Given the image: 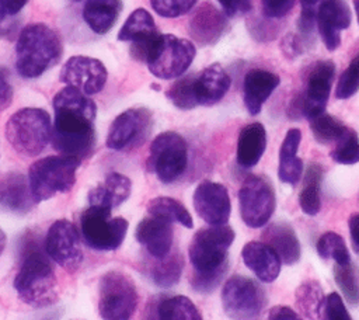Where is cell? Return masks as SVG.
<instances>
[{
    "instance_id": "cell-42",
    "label": "cell",
    "mask_w": 359,
    "mask_h": 320,
    "mask_svg": "<svg viewBox=\"0 0 359 320\" xmlns=\"http://www.w3.org/2000/svg\"><path fill=\"white\" fill-rule=\"evenodd\" d=\"M229 265H224L222 268L213 269V271H194L192 276H191V285L192 288L199 292V293H210L212 291H215L219 284L222 282V279L224 278L226 272H227Z\"/></svg>"
},
{
    "instance_id": "cell-19",
    "label": "cell",
    "mask_w": 359,
    "mask_h": 320,
    "mask_svg": "<svg viewBox=\"0 0 359 320\" xmlns=\"http://www.w3.org/2000/svg\"><path fill=\"white\" fill-rule=\"evenodd\" d=\"M226 28V15L210 3H202L189 18V34L202 46L216 44Z\"/></svg>"
},
{
    "instance_id": "cell-9",
    "label": "cell",
    "mask_w": 359,
    "mask_h": 320,
    "mask_svg": "<svg viewBox=\"0 0 359 320\" xmlns=\"http://www.w3.org/2000/svg\"><path fill=\"white\" fill-rule=\"evenodd\" d=\"M109 208L90 205L80 216L81 234L86 244L94 250L112 251L121 247L128 232V220L112 218Z\"/></svg>"
},
{
    "instance_id": "cell-26",
    "label": "cell",
    "mask_w": 359,
    "mask_h": 320,
    "mask_svg": "<svg viewBox=\"0 0 359 320\" xmlns=\"http://www.w3.org/2000/svg\"><path fill=\"white\" fill-rule=\"evenodd\" d=\"M262 241L271 246L287 265L296 264L300 260V241L293 227L285 222H275L266 226L262 232Z\"/></svg>"
},
{
    "instance_id": "cell-53",
    "label": "cell",
    "mask_w": 359,
    "mask_h": 320,
    "mask_svg": "<svg viewBox=\"0 0 359 320\" xmlns=\"http://www.w3.org/2000/svg\"><path fill=\"white\" fill-rule=\"evenodd\" d=\"M6 243H7V237H6L4 232L0 229V255H1L3 250H4V247H6Z\"/></svg>"
},
{
    "instance_id": "cell-1",
    "label": "cell",
    "mask_w": 359,
    "mask_h": 320,
    "mask_svg": "<svg viewBox=\"0 0 359 320\" xmlns=\"http://www.w3.org/2000/svg\"><path fill=\"white\" fill-rule=\"evenodd\" d=\"M55 122L52 128L53 147L66 156L83 161L95 147L94 121L95 102L80 90L66 86L53 97Z\"/></svg>"
},
{
    "instance_id": "cell-13",
    "label": "cell",
    "mask_w": 359,
    "mask_h": 320,
    "mask_svg": "<svg viewBox=\"0 0 359 320\" xmlns=\"http://www.w3.org/2000/svg\"><path fill=\"white\" fill-rule=\"evenodd\" d=\"M153 129V115L147 108H129L111 124L107 146L118 152H129L142 146Z\"/></svg>"
},
{
    "instance_id": "cell-21",
    "label": "cell",
    "mask_w": 359,
    "mask_h": 320,
    "mask_svg": "<svg viewBox=\"0 0 359 320\" xmlns=\"http://www.w3.org/2000/svg\"><path fill=\"white\" fill-rule=\"evenodd\" d=\"M231 79L227 72L213 63L205 67L201 73L194 74V94L198 105H215L229 91Z\"/></svg>"
},
{
    "instance_id": "cell-2",
    "label": "cell",
    "mask_w": 359,
    "mask_h": 320,
    "mask_svg": "<svg viewBox=\"0 0 359 320\" xmlns=\"http://www.w3.org/2000/svg\"><path fill=\"white\" fill-rule=\"evenodd\" d=\"M49 258L36 243L25 244L14 289L20 299L32 307H45L57 300V278Z\"/></svg>"
},
{
    "instance_id": "cell-40",
    "label": "cell",
    "mask_w": 359,
    "mask_h": 320,
    "mask_svg": "<svg viewBox=\"0 0 359 320\" xmlns=\"http://www.w3.org/2000/svg\"><path fill=\"white\" fill-rule=\"evenodd\" d=\"M167 98L180 109H192L195 108L196 100L194 94V74H188L175 80L170 88L165 91Z\"/></svg>"
},
{
    "instance_id": "cell-25",
    "label": "cell",
    "mask_w": 359,
    "mask_h": 320,
    "mask_svg": "<svg viewBox=\"0 0 359 320\" xmlns=\"http://www.w3.org/2000/svg\"><path fill=\"white\" fill-rule=\"evenodd\" d=\"M132 191V181L129 177L112 171L105 175L104 181L95 185L88 192L90 205L105 206L114 209L123 204Z\"/></svg>"
},
{
    "instance_id": "cell-20",
    "label": "cell",
    "mask_w": 359,
    "mask_h": 320,
    "mask_svg": "<svg viewBox=\"0 0 359 320\" xmlns=\"http://www.w3.org/2000/svg\"><path fill=\"white\" fill-rule=\"evenodd\" d=\"M135 237L150 255L154 258H163L170 254L172 246L171 222L150 215L137 223Z\"/></svg>"
},
{
    "instance_id": "cell-3",
    "label": "cell",
    "mask_w": 359,
    "mask_h": 320,
    "mask_svg": "<svg viewBox=\"0 0 359 320\" xmlns=\"http://www.w3.org/2000/svg\"><path fill=\"white\" fill-rule=\"evenodd\" d=\"M63 53L59 35L46 24L25 27L15 45V69L25 79H36L53 67Z\"/></svg>"
},
{
    "instance_id": "cell-48",
    "label": "cell",
    "mask_w": 359,
    "mask_h": 320,
    "mask_svg": "<svg viewBox=\"0 0 359 320\" xmlns=\"http://www.w3.org/2000/svg\"><path fill=\"white\" fill-rule=\"evenodd\" d=\"M224 10L226 15L233 17L251 10V0H217Z\"/></svg>"
},
{
    "instance_id": "cell-45",
    "label": "cell",
    "mask_w": 359,
    "mask_h": 320,
    "mask_svg": "<svg viewBox=\"0 0 359 320\" xmlns=\"http://www.w3.org/2000/svg\"><path fill=\"white\" fill-rule=\"evenodd\" d=\"M321 319L327 320H351V314L348 313L342 298L337 292H331L324 296Z\"/></svg>"
},
{
    "instance_id": "cell-41",
    "label": "cell",
    "mask_w": 359,
    "mask_h": 320,
    "mask_svg": "<svg viewBox=\"0 0 359 320\" xmlns=\"http://www.w3.org/2000/svg\"><path fill=\"white\" fill-rule=\"evenodd\" d=\"M359 91V53L351 60L348 67L339 76L335 88L338 100H346Z\"/></svg>"
},
{
    "instance_id": "cell-4",
    "label": "cell",
    "mask_w": 359,
    "mask_h": 320,
    "mask_svg": "<svg viewBox=\"0 0 359 320\" xmlns=\"http://www.w3.org/2000/svg\"><path fill=\"white\" fill-rule=\"evenodd\" d=\"M81 161L76 157L59 154L48 156L32 163L28 171V184L35 202L69 192L76 182V171Z\"/></svg>"
},
{
    "instance_id": "cell-23",
    "label": "cell",
    "mask_w": 359,
    "mask_h": 320,
    "mask_svg": "<svg viewBox=\"0 0 359 320\" xmlns=\"http://www.w3.org/2000/svg\"><path fill=\"white\" fill-rule=\"evenodd\" d=\"M279 83V76L269 70L252 69L245 74L243 83V98L250 115H258L261 112L264 102L269 98Z\"/></svg>"
},
{
    "instance_id": "cell-44",
    "label": "cell",
    "mask_w": 359,
    "mask_h": 320,
    "mask_svg": "<svg viewBox=\"0 0 359 320\" xmlns=\"http://www.w3.org/2000/svg\"><path fill=\"white\" fill-rule=\"evenodd\" d=\"M327 0H300L302 14L299 18V31L309 38L313 32L314 22H317V14L323 3Z\"/></svg>"
},
{
    "instance_id": "cell-29",
    "label": "cell",
    "mask_w": 359,
    "mask_h": 320,
    "mask_svg": "<svg viewBox=\"0 0 359 320\" xmlns=\"http://www.w3.org/2000/svg\"><path fill=\"white\" fill-rule=\"evenodd\" d=\"M146 317L160 320H201L202 314L187 296H160L150 302Z\"/></svg>"
},
{
    "instance_id": "cell-52",
    "label": "cell",
    "mask_w": 359,
    "mask_h": 320,
    "mask_svg": "<svg viewBox=\"0 0 359 320\" xmlns=\"http://www.w3.org/2000/svg\"><path fill=\"white\" fill-rule=\"evenodd\" d=\"M349 233H351L352 246H353L356 254H359V213L351 216V219H349Z\"/></svg>"
},
{
    "instance_id": "cell-37",
    "label": "cell",
    "mask_w": 359,
    "mask_h": 320,
    "mask_svg": "<svg viewBox=\"0 0 359 320\" xmlns=\"http://www.w3.org/2000/svg\"><path fill=\"white\" fill-rule=\"evenodd\" d=\"M335 282L351 305L359 303V271L352 261L334 265Z\"/></svg>"
},
{
    "instance_id": "cell-16",
    "label": "cell",
    "mask_w": 359,
    "mask_h": 320,
    "mask_svg": "<svg viewBox=\"0 0 359 320\" xmlns=\"http://www.w3.org/2000/svg\"><path fill=\"white\" fill-rule=\"evenodd\" d=\"M335 77V65L332 60H318L307 74L306 90L302 98V114L311 119L325 111L332 81Z\"/></svg>"
},
{
    "instance_id": "cell-17",
    "label": "cell",
    "mask_w": 359,
    "mask_h": 320,
    "mask_svg": "<svg viewBox=\"0 0 359 320\" xmlns=\"http://www.w3.org/2000/svg\"><path fill=\"white\" fill-rule=\"evenodd\" d=\"M194 208L201 219L209 225H226L231 202L227 188L223 184L205 180L194 191Z\"/></svg>"
},
{
    "instance_id": "cell-24",
    "label": "cell",
    "mask_w": 359,
    "mask_h": 320,
    "mask_svg": "<svg viewBox=\"0 0 359 320\" xmlns=\"http://www.w3.org/2000/svg\"><path fill=\"white\" fill-rule=\"evenodd\" d=\"M35 204L28 178L20 173H7L0 177V208L25 213Z\"/></svg>"
},
{
    "instance_id": "cell-18",
    "label": "cell",
    "mask_w": 359,
    "mask_h": 320,
    "mask_svg": "<svg viewBox=\"0 0 359 320\" xmlns=\"http://www.w3.org/2000/svg\"><path fill=\"white\" fill-rule=\"evenodd\" d=\"M351 24V11L345 0H327L318 10L317 27L328 51L341 45V31Z\"/></svg>"
},
{
    "instance_id": "cell-50",
    "label": "cell",
    "mask_w": 359,
    "mask_h": 320,
    "mask_svg": "<svg viewBox=\"0 0 359 320\" xmlns=\"http://www.w3.org/2000/svg\"><path fill=\"white\" fill-rule=\"evenodd\" d=\"M13 101V87L6 72L0 67V111L10 107Z\"/></svg>"
},
{
    "instance_id": "cell-7",
    "label": "cell",
    "mask_w": 359,
    "mask_h": 320,
    "mask_svg": "<svg viewBox=\"0 0 359 320\" xmlns=\"http://www.w3.org/2000/svg\"><path fill=\"white\" fill-rule=\"evenodd\" d=\"M234 236V230L227 225H210L199 229L188 250L194 271H213L229 265L227 255Z\"/></svg>"
},
{
    "instance_id": "cell-55",
    "label": "cell",
    "mask_w": 359,
    "mask_h": 320,
    "mask_svg": "<svg viewBox=\"0 0 359 320\" xmlns=\"http://www.w3.org/2000/svg\"><path fill=\"white\" fill-rule=\"evenodd\" d=\"M73 1H80V0H73Z\"/></svg>"
},
{
    "instance_id": "cell-34",
    "label": "cell",
    "mask_w": 359,
    "mask_h": 320,
    "mask_svg": "<svg viewBox=\"0 0 359 320\" xmlns=\"http://www.w3.org/2000/svg\"><path fill=\"white\" fill-rule=\"evenodd\" d=\"M158 260L160 261L151 268L153 282L160 288H171L177 285L184 268V258L181 254H168Z\"/></svg>"
},
{
    "instance_id": "cell-36",
    "label": "cell",
    "mask_w": 359,
    "mask_h": 320,
    "mask_svg": "<svg viewBox=\"0 0 359 320\" xmlns=\"http://www.w3.org/2000/svg\"><path fill=\"white\" fill-rule=\"evenodd\" d=\"M309 121H310V129L314 139L321 145H330V143L335 145V142L344 135V132L348 128L339 119L325 112Z\"/></svg>"
},
{
    "instance_id": "cell-22",
    "label": "cell",
    "mask_w": 359,
    "mask_h": 320,
    "mask_svg": "<svg viewBox=\"0 0 359 320\" xmlns=\"http://www.w3.org/2000/svg\"><path fill=\"white\" fill-rule=\"evenodd\" d=\"M241 258L247 268L262 282H273L280 272V257L264 241H250L241 250Z\"/></svg>"
},
{
    "instance_id": "cell-11",
    "label": "cell",
    "mask_w": 359,
    "mask_h": 320,
    "mask_svg": "<svg viewBox=\"0 0 359 320\" xmlns=\"http://www.w3.org/2000/svg\"><path fill=\"white\" fill-rule=\"evenodd\" d=\"M238 205L243 222L252 229L265 226L276 206L272 184L259 175H248L238 191Z\"/></svg>"
},
{
    "instance_id": "cell-31",
    "label": "cell",
    "mask_w": 359,
    "mask_h": 320,
    "mask_svg": "<svg viewBox=\"0 0 359 320\" xmlns=\"http://www.w3.org/2000/svg\"><path fill=\"white\" fill-rule=\"evenodd\" d=\"M158 34L151 14L144 8H136L119 29L118 39L130 45H143L151 42Z\"/></svg>"
},
{
    "instance_id": "cell-10",
    "label": "cell",
    "mask_w": 359,
    "mask_h": 320,
    "mask_svg": "<svg viewBox=\"0 0 359 320\" xmlns=\"http://www.w3.org/2000/svg\"><path fill=\"white\" fill-rule=\"evenodd\" d=\"M187 166L188 146L180 133L163 132L153 139L147 168L154 173L161 182H174L184 174Z\"/></svg>"
},
{
    "instance_id": "cell-33",
    "label": "cell",
    "mask_w": 359,
    "mask_h": 320,
    "mask_svg": "<svg viewBox=\"0 0 359 320\" xmlns=\"http://www.w3.org/2000/svg\"><path fill=\"white\" fill-rule=\"evenodd\" d=\"M147 212L153 216L163 218L168 222H177L187 229L194 227V220L188 209L177 199L170 196H156L149 201Z\"/></svg>"
},
{
    "instance_id": "cell-32",
    "label": "cell",
    "mask_w": 359,
    "mask_h": 320,
    "mask_svg": "<svg viewBox=\"0 0 359 320\" xmlns=\"http://www.w3.org/2000/svg\"><path fill=\"white\" fill-rule=\"evenodd\" d=\"M303 188L299 194L300 209L310 216H314L321 209V182L323 168L318 164H310L303 178Z\"/></svg>"
},
{
    "instance_id": "cell-12",
    "label": "cell",
    "mask_w": 359,
    "mask_h": 320,
    "mask_svg": "<svg viewBox=\"0 0 359 320\" xmlns=\"http://www.w3.org/2000/svg\"><path fill=\"white\" fill-rule=\"evenodd\" d=\"M266 302L264 289L248 276H230L222 291V305L224 313L231 319L259 317Z\"/></svg>"
},
{
    "instance_id": "cell-5",
    "label": "cell",
    "mask_w": 359,
    "mask_h": 320,
    "mask_svg": "<svg viewBox=\"0 0 359 320\" xmlns=\"http://www.w3.org/2000/svg\"><path fill=\"white\" fill-rule=\"evenodd\" d=\"M6 136L17 153L38 156L52 139L50 116L42 108H22L7 121Z\"/></svg>"
},
{
    "instance_id": "cell-28",
    "label": "cell",
    "mask_w": 359,
    "mask_h": 320,
    "mask_svg": "<svg viewBox=\"0 0 359 320\" xmlns=\"http://www.w3.org/2000/svg\"><path fill=\"white\" fill-rule=\"evenodd\" d=\"M266 147V132L262 124L252 122L240 131L237 140V163L243 168L254 167Z\"/></svg>"
},
{
    "instance_id": "cell-15",
    "label": "cell",
    "mask_w": 359,
    "mask_h": 320,
    "mask_svg": "<svg viewBox=\"0 0 359 320\" xmlns=\"http://www.w3.org/2000/svg\"><path fill=\"white\" fill-rule=\"evenodd\" d=\"M59 79L66 86L74 87L87 95H93L104 88L108 72L101 60L77 55L65 62Z\"/></svg>"
},
{
    "instance_id": "cell-8",
    "label": "cell",
    "mask_w": 359,
    "mask_h": 320,
    "mask_svg": "<svg viewBox=\"0 0 359 320\" xmlns=\"http://www.w3.org/2000/svg\"><path fill=\"white\" fill-rule=\"evenodd\" d=\"M137 289L133 279L122 271L105 272L98 284V312L107 320H126L137 306Z\"/></svg>"
},
{
    "instance_id": "cell-39",
    "label": "cell",
    "mask_w": 359,
    "mask_h": 320,
    "mask_svg": "<svg viewBox=\"0 0 359 320\" xmlns=\"http://www.w3.org/2000/svg\"><path fill=\"white\" fill-rule=\"evenodd\" d=\"M331 159L339 164H355L359 161V136L352 128H346L344 135L335 142Z\"/></svg>"
},
{
    "instance_id": "cell-14",
    "label": "cell",
    "mask_w": 359,
    "mask_h": 320,
    "mask_svg": "<svg viewBox=\"0 0 359 320\" xmlns=\"http://www.w3.org/2000/svg\"><path fill=\"white\" fill-rule=\"evenodd\" d=\"M46 254L66 271H76L83 261V250L76 226L67 219H59L48 229Z\"/></svg>"
},
{
    "instance_id": "cell-27",
    "label": "cell",
    "mask_w": 359,
    "mask_h": 320,
    "mask_svg": "<svg viewBox=\"0 0 359 320\" xmlns=\"http://www.w3.org/2000/svg\"><path fill=\"white\" fill-rule=\"evenodd\" d=\"M302 133L297 128L287 131L280 149H279V166L278 177L282 182L296 185L303 175V160L297 156Z\"/></svg>"
},
{
    "instance_id": "cell-51",
    "label": "cell",
    "mask_w": 359,
    "mask_h": 320,
    "mask_svg": "<svg viewBox=\"0 0 359 320\" xmlns=\"http://www.w3.org/2000/svg\"><path fill=\"white\" fill-rule=\"evenodd\" d=\"M268 319H271V320H296V319H299V316L289 306H273L272 309H269Z\"/></svg>"
},
{
    "instance_id": "cell-49",
    "label": "cell",
    "mask_w": 359,
    "mask_h": 320,
    "mask_svg": "<svg viewBox=\"0 0 359 320\" xmlns=\"http://www.w3.org/2000/svg\"><path fill=\"white\" fill-rule=\"evenodd\" d=\"M28 0H0V24L18 14Z\"/></svg>"
},
{
    "instance_id": "cell-6",
    "label": "cell",
    "mask_w": 359,
    "mask_h": 320,
    "mask_svg": "<svg viewBox=\"0 0 359 320\" xmlns=\"http://www.w3.org/2000/svg\"><path fill=\"white\" fill-rule=\"evenodd\" d=\"M195 46L191 41L171 34H158L146 58L149 72L163 80L182 76L195 58Z\"/></svg>"
},
{
    "instance_id": "cell-35",
    "label": "cell",
    "mask_w": 359,
    "mask_h": 320,
    "mask_svg": "<svg viewBox=\"0 0 359 320\" xmlns=\"http://www.w3.org/2000/svg\"><path fill=\"white\" fill-rule=\"evenodd\" d=\"M324 295L316 281H307L296 289V305L300 313L309 319L321 317Z\"/></svg>"
},
{
    "instance_id": "cell-38",
    "label": "cell",
    "mask_w": 359,
    "mask_h": 320,
    "mask_svg": "<svg viewBox=\"0 0 359 320\" xmlns=\"http://www.w3.org/2000/svg\"><path fill=\"white\" fill-rule=\"evenodd\" d=\"M317 253L321 258H332L337 264H346L351 261L345 240L334 232H327L318 239Z\"/></svg>"
},
{
    "instance_id": "cell-47",
    "label": "cell",
    "mask_w": 359,
    "mask_h": 320,
    "mask_svg": "<svg viewBox=\"0 0 359 320\" xmlns=\"http://www.w3.org/2000/svg\"><path fill=\"white\" fill-rule=\"evenodd\" d=\"M262 11L271 18L285 17L294 4V0H261Z\"/></svg>"
},
{
    "instance_id": "cell-43",
    "label": "cell",
    "mask_w": 359,
    "mask_h": 320,
    "mask_svg": "<svg viewBox=\"0 0 359 320\" xmlns=\"http://www.w3.org/2000/svg\"><path fill=\"white\" fill-rule=\"evenodd\" d=\"M198 0H150L151 8L161 17L175 18L194 8Z\"/></svg>"
},
{
    "instance_id": "cell-30",
    "label": "cell",
    "mask_w": 359,
    "mask_h": 320,
    "mask_svg": "<svg viewBox=\"0 0 359 320\" xmlns=\"http://www.w3.org/2000/svg\"><path fill=\"white\" fill-rule=\"evenodd\" d=\"M121 13V0H87L83 7V20L95 34H107Z\"/></svg>"
},
{
    "instance_id": "cell-46",
    "label": "cell",
    "mask_w": 359,
    "mask_h": 320,
    "mask_svg": "<svg viewBox=\"0 0 359 320\" xmlns=\"http://www.w3.org/2000/svg\"><path fill=\"white\" fill-rule=\"evenodd\" d=\"M250 31H251V35L257 41H268V39L275 38L278 28L273 22H271V17L265 15L264 18L252 20L250 22Z\"/></svg>"
},
{
    "instance_id": "cell-54",
    "label": "cell",
    "mask_w": 359,
    "mask_h": 320,
    "mask_svg": "<svg viewBox=\"0 0 359 320\" xmlns=\"http://www.w3.org/2000/svg\"><path fill=\"white\" fill-rule=\"evenodd\" d=\"M353 7H355V13H356L358 22H359V0H353Z\"/></svg>"
}]
</instances>
